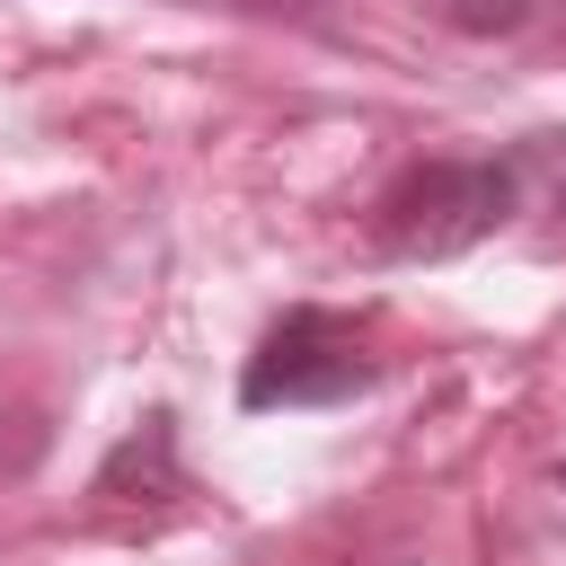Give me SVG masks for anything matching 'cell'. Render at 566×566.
Here are the masks:
<instances>
[{
  "instance_id": "cell-1",
  "label": "cell",
  "mask_w": 566,
  "mask_h": 566,
  "mask_svg": "<svg viewBox=\"0 0 566 566\" xmlns=\"http://www.w3.org/2000/svg\"><path fill=\"white\" fill-rule=\"evenodd\" d=\"M513 221H522V186H513V159L504 150H486V159H424V168H407L380 195L371 248L389 265H442V256L486 248Z\"/></svg>"
},
{
  "instance_id": "cell-2",
  "label": "cell",
  "mask_w": 566,
  "mask_h": 566,
  "mask_svg": "<svg viewBox=\"0 0 566 566\" xmlns=\"http://www.w3.org/2000/svg\"><path fill=\"white\" fill-rule=\"evenodd\" d=\"M371 380H380V363H371L363 327L336 318V310H318V301H292L256 336V354L239 363V407L248 416H274V407H345Z\"/></svg>"
},
{
  "instance_id": "cell-3",
  "label": "cell",
  "mask_w": 566,
  "mask_h": 566,
  "mask_svg": "<svg viewBox=\"0 0 566 566\" xmlns=\"http://www.w3.org/2000/svg\"><path fill=\"white\" fill-rule=\"evenodd\" d=\"M88 495H97V504H168V495H186V469H177V416L150 407V416L97 460Z\"/></svg>"
},
{
  "instance_id": "cell-4",
  "label": "cell",
  "mask_w": 566,
  "mask_h": 566,
  "mask_svg": "<svg viewBox=\"0 0 566 566\" xmlns=\"http://www.w3.org/2000/svg\"><path fill=\"white\" fill-rule=\"evenodd\" d=\"M504 159H513V186H522V221H531V239H539L548 256H566V124L522 133Z\"/></svg>"
},
{
  "instance_id": "cell-5",
  "label": "cell",
  "mask_w": 566,
  "mask_h": 566,
  "mask_svg": "<svg viewBox=\"0 0 566 566\" xmlns=\"http://www.w3.org/2000/svg\"><path fill=\"white\" fill-rule=\"evenodd\" d=\"M531 9H539V0H424V18H442L451 35H478V44H486V35H513Z\"/></svg>"
},
{
  "instance_id": "cell-6",
  "label": "cell",
  "mask_w": 566,
  "mask_h": 566,
  "mask_svg": "<svg viewBox=\"0 0 566 566\" xmlns=\"http://www.w3.org/2000/svg\"><path fill=\"white\" fill-rule=\"evenodd\" d=\"M274 9H327V0H274Z\"/></svg>"
},
{
  "instance_id": "cell-7",
  "label": "cell",
  "mask_w": 566,
  "mask_h": 566,
  "mask_svg": "<svg viewBox=\"0 0 566 566\" xmlns=\"http://www.w3.org/2000/svg\"><path fill=\"white\" fill-rule=\"evenodd\" d=\"M557 478H566V460H557Z\"/></svg>"
}]
</instances>
